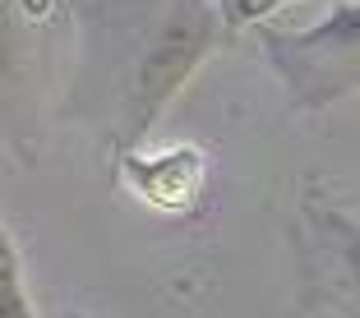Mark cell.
I'll return each instance as SVG.
<instances>
[{
	"instance_id": "6da1fadb",
	"label": "cell",
	"mask_w": 360,
	"mask_h": 318,
	"mask_svg": "<svg viewBox=\"0 0 360 318\" xmlns=\"http://www.w3.org/2000/svg\"><path fill=\"white\" fill-rule=\"evenodd\" d=\"M240 0H97L84 5L75 111L116 157L139 152L185 84L231 42Z\"/></svg>"
},
{
	"instance_id": "7a4b0ae2",
	"label": "cell",
	"mask_w": 360,
	"mask_h": 318,
	"mask_svg": "<svg viewBox=\"0 0 360 318\" xmlns=\"http://www.w3.org/2000/svg\"><path fill=\"white\" fill-rule=\"evenodd\" d=\"M255 42L296 116H323L360 97V0H333L309 28L255 23Z\"/></svg>"
},
{
	"instance_id": "3957f363",
	"label": "cell",
	"mask_w": 360,
	"mask_h": 318,
	"mask_svg": "<svg viewBox=\"0 0 360 318\" xmlns=\"http://www.w3.org/2000/svg\"><path fill=\"white\" fill-rule=\"evenodd\" d=\"M300 309L360 318V217L338 203L305 199L296 212Z\"/></svg>"
},
{
	"instance_id": "277c9868",
	"label": "cell",
	"mask_w": 360,
	"mask_h": 318,
	"mask_svg": "<svg viewBox=\"0 0 360 318\" xmlns=\"http://www.w3.org/2000/svg\"><path fill=\"white\" fill-rule=\"evenodd\" d=\"M120 161V180L129 185L139 203L162 212H180L190 208L203 190V157L199 152H167V157H139V152H125Z\"/></svg>"
},
{
	"instance_id": "5b68a950",
	"label": "cell",
	"mask_w": 360,
	"mask_h": 318,
	"mask_svg": "<svg viewBox=\"0 0 360 318\" xmlns=\"http://www.w3.org/2000/svg\"><path fill=\"white\" fill-rule=\"evenodd\" d=\"M0 318H37L28 291H23V267H19V249H14L10 231L0 240Z\"/></svg>"
},
{
	"instance_id": "8992f818",
	"label": "cell",
	"mask_w": 360,
	"mask_h": 318,
	"mask_svg": "<svg viewBox=\"0 0 360 318\" xmlns=\"http://www.w3.org/2000/svg\"><path fill=\"white\" fill-rule=\"evenodd\" d=\"M282 5H296V0H240L236 23H240V28H255V23H264L273 10H282Z\"/></svg>"
}]
</instances>
